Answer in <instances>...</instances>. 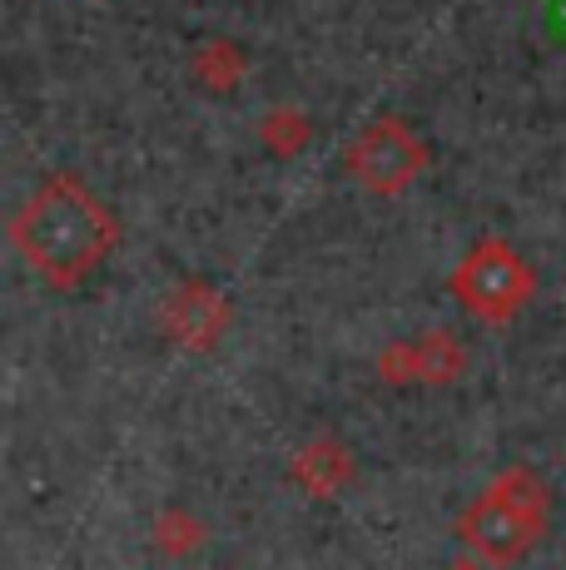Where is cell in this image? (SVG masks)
I'll return each mask as SVG.
<instances>
[{"mask_svg":"<svg viewBox=\"0 0 566 570\" xmlns=\"http://www.w3.org/2000/svg\"><path fill=\"white\" fill-rule=\"evenodd\" d=\"M194 75H199L209 90H228V85L244 75V55H238V46H228V40H219V46H204L199 60H194Z\"/></svg>","mask_w":566,"mask_h":570,"instance_id":"cell-8","label":"cell"},{"mask_svg":"<svg viewBox=\"0 0 566 570\" xmlns=\"http://www.w3.org/2000/svg\"><path fill=\"white\" fill-rule=\"evenodd\" d=\"M452 298L462 303L477 323L502 327L511 323L531 298H537V273L531 263L507 244V238H477L467 258L452 268Z\"/></svg>","mask_w":566,"mask_h":570,"instance_id":"cell-3","label":"cell"},{"mask_svg":"<svg viewBox=\"0 0 566 570\" xmlns=\"http://www.w3.org/2000/svg\"><path fill=\"white\" fill-rule=\"evenodd\" d=\"M422 169H428V149H422V139L412 135L402 119H373V125L348 145V174H353L363 189L383 194V199L408 194L412 184L422 179Z\"/></svg>","mask_w":566,"mask_h":570,"instance_id":"cell-4","label":"cell"},{"mask_svg":"<svg viewBox=\"0 0 566 570\" xmlns=\"http://www.w3.org/2000/svg\"><path fill=\"white\" fill-rule=\"evenodd\" d=\"M293 476H299L303 491H313V497H333V491L348 487V476H353V456L343 452L339 442H309L299 452V462H293Z\"/></svg>","mask_w":566,"mask_h":570,"instance_id":"cell-7","label":"cell"},{"mask_svg":"<svg viewBox=\"0 0 566 570\" xmlns=\"http://www.w3.org/2000/svg\"><path fill=\"white\" fill-rule=\"evenodd\" d=\"M16 248L50 288H80L119 244L110 204L75 174H50L16 214Z\"/></svg>","mask_w":566,"mask_h":570,"instance_id":"cell-1","label":"cell"},{"mask_svg":"<svg viewBox=\"0 0 566 570\" xmlns=\"http://www.w3.org/2000/svg\"><path fill=\"white\" fill-rule=\"evenodd\" d=\"M547 531V487L537 471L511 466L457 521V535L472 556L492 566H517Z\"/></svg>","mask_w":566,"mask_h":570,"instance_id":"cell-2","label":"cell"},{"mask_svg":"<svg viewBox=\"0 0 566 570\" xmlns=\"http://www.w3.org/2000/svg\"><path fill=\"white\" fill-rule=\"evenodd\" d=\"M457 372H462V347L452 343L448 333H428V337H418V343H408V347H393V353L383 357V377L388 382H408V377H418V382H452Z\"/></svg>","mask_w":566,"mask_h":570,"instance_id":"cell-6","label":"cell"},{"mask_svg":"<svg viewBox=\"0 0 566 570\" xmlns=\"http://www.w3.org/2000/svg\"><path fill=\"white\" fill-rule=\"evenodd\" d=\"M452 570H497L492 561H482V556H472V561H457Z\"/></svg>","mask_w":566,"mask_h":570,"instance_id":"cell-10","label":"cell"},{"mask_svg":"<svg viewBox=\"0 0 566 570\" xmlns=\"http://www.w3.org/2000/svg\"><path fill=\"white\" fill-rule=\"evenodd\" d=\"M165 323H169L174 343L204 353V347H214L224 337L228 308H224V298L209 288V283H184V288L165 303Z\"/></svg>","mask_w":566,"mask_h":570,"instance_id":"cell-5","label":"cell"},{"mask_svg":"<svg viewBox=\"0 0 566 570\" xmlns=\"http://www.w3.org/2000/svg\"><path fill=\"white\" fill-rule=\"evenodd\" d=\"M155 541L165 546L169 556H189L194 546L204 541V525L189 517V511H165V517L155 521Z\"/></svg>","mask_w":566,"mask_h":570,"instance_id":"cell-9","label":"cell"}]
</instances>
